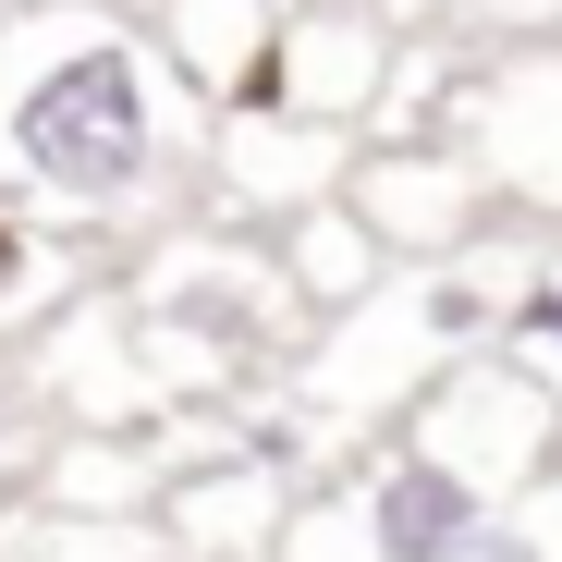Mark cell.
Instances as JSON below:
<instances>
[{
	"instance_id": "8fae6325",
	"label": "cell",
	"mask_w": 562,
	"mask_h": 562,
	"mask_svg": "<svg viewBox=\"0 0 562 562\" xmlns=\"http://www.w3.org/2000/svg\"><path fill=\"white\" fill-rule=\"evenodd\" d=\"M25 440H37V428L13 416V392H0V502H25Z\"/></svg>"
},
{
	"instance_id": "5b68a950",
	"label": "cell",
	"mask_w": 562,
	"mask_h": 562,
	"mask_svg": "<svg viewBox=\"0 0 562 562\" xmlns=\"http://www.w3.org/2000/svg\"><path fill=\"white\" fill-rule=\"evenodd\" d=\"M392 49H404V13H380V0H281V25H269V49H257V74H245V99L367 135ZM221 111H233V99H221Z\"/></svg>"
},
{
	"instance_id": "8992f818",
	"label": "cell",
	"mask_w": 562,
	"mask_h": 562,
	"mask_svg": "<svg viewBox=\"0 0 562 562\" xmlns=\"http://www.w3.org/2000/svg\"><path fill=\"white\" fill-rule=\"evenodd\" d=\"M355 147L367 135H342V123L233 99V111H209V183H196V209L233 221V233H281L294 209H318V196L355 183Z\"/></svg>"
},
{
	"instance_id": "7a4b0ae2",
	"label": "cell",
	"mask_w": 562,
	"mask_h": 562,
	"mask_svg": "<svg viewBox=\"0 0 562 562\" xmlns=\"http://www.w3.org/2000/svg\"><path fill=\"white\" fill-rule=\"evenodd\" d=\"M111 306H123V342L159 380V404L233 392V380H257V367H281L306 342V306H294V281H281L269 233H233L209 209H183L171 233H147L135 269L111 281Z\"/></svg>"
},
{
	"instance_id": "6da1fadb",
	"label": "cell",
	"mask_w": 562,
	"mask_h": 562,
	"mask_svg": "<svg viewBox=\"0 0 562 562\" xmlns=\"http://www.w3.org/2000/svg\"><path fill=\"white\" fill-rule=\"evenodd\" d=\"M209 86L135 0L0 13V183L74 245H147L209 183Z\"/></svg>"
},
{
	"instance_id": "52a82bcc",
	"label": "cell",
	"mask_w": 562,
	"mask_h": 562,
	"mask_svg": "<svg viewBox=\"0 0 562 562\" xmlns=\"http://www.w3.org/2000/svg\"><path fill=\"white\" fill-rule=\"evenodd\" d=\"M342 209L392 245V269H428V257H464L502 209H490V183L477 159H464L452 135H416V147H355V183H342Z\"/></svg>"
},
{
	"instance_id": "277c9868",
	"label": "cell",
	"mask_w": 562,
	"mask_h": 562,
	"mask_svg": "<svg viewBox=\"0 0 562 562\" xmlns=\"http://www.w3.org/2000/svg\"><path fill=\"white\" fill-rule=\"evenodd\" d=\"M440 135L477 159V183H490L502 221L562 233V37H502V49H477Z\"/></svg>"
},
{
	"instance_id": "3957f363",
	"label": "cell",
	"mask_w": 562,
	"mask_h": 562,
	"mask_svg": "<svg viewBox=\"0 0 562 562\" xmlns=\"http://www.w3.org/2000/svg\"><path fill=\"white\" fill-rule=\"evenodd\" d=\"M502 526H514V502L477 490L416 416H392L330 477H306V502H294L269 562H490Z\"/></svg>"
},
{
	"instance_id": "30bf717a",
	"label": "cell",
	"mask_w": 562,
	"mask_h": 562,
	"mask_svg": "<svg viewBox=\"0 0 562 562\" xmlns=\"http://www.w3.org/2000/svg\"><path fill=\"white\" fill-rule=\"evenodd\" d=\"M502 550L514 562H562V464H550V477L514 502V526H502Z\"/></svg>"
},
{
	"instance_id": "ba28073f",
	"label": "cell",
	"mask_w": 562,
	"mask_h": 562,
	"mask_svg": "<svg viewBox=\"0 0 562 562\" xmlns=\"http://www.w3.org/2000/svg\"><path fill=\"white\" fill-rule=\"evenodd\" d=\"M269 257H281V281H294V306H306V330H318V318H342V306H367V294H380V281H392V245L367 233V221H355L342 196L294 209V221L269 233Z\"/></svg>"
},
{
	"instance_id": "9c48e42d",
	"label": "cell",
	"mask_w": 562,
	"mask_h": 562,
	"mask_svg": "<svg viewBox=\"0 0 562 562\" xmlns=\"http://www.w3.org/2000/svg\"><path fill=\"white\" fill-rule=\"evenodd\" d=\"M86 257H99V245H74L61 221H37L13 183H0V342H25L37 318L86 306Z\"/></svg>"
}]
</instances>
